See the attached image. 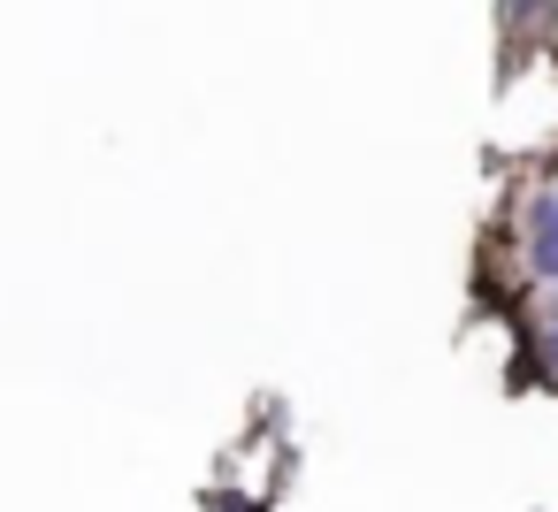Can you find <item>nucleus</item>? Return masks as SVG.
Listing matches in <instances>:
<instances>
[{"instance_id":"1","label":"nucleus","mask_w":558,"mask_h":512,"mask_svg":"<svg viewBox=\"0 0 558 512\" xmlns=\"http://www.w3.org/2000/svg\"><path fill=\"white\" fill-rule=\"evenodd\" d=\"M527 276L535 283H558V192L550 199H535V215H527Z\"/></svg>"},{"instance_id":"2","label":"nucleus","mask_w":558,"mask_h":512,"mask_svg":"<svg viewBox=\"0 0 558 512\" xmlns=\"http://www.w3.org/2000/svg\"><path fill=\"white\" fill-rule=\"evenodd\" d=\"M535 375L558 390V329H543V337H535Z\"/></svg>"},{"instance_id":"3","label":"nucleus","mask_w":558,"mask_h":512,"mask_svg":"<svg viewBox=\"0 0 558 512\" xmlns=\"http://www.w3.org/2000/svg\"><path fill=\"white\" fill-rule=\"evenodd\" d=\"M207 512H260V504H245V497H230V489H215V497H207Z\"/></svg>"},{"instance_id":"4","label":"nucleus","mask_w":558,"mask_h":512,"mask_svg":"<svg viewBox=\"0 0 558 512\" xmlns=\"http://www.w3.org/2000/svg\"><path fill=\"white\" fill-rule=\"evenodd\" d=\"M550 329H558V298H550Z\"/></svg>"}]
</instances>
